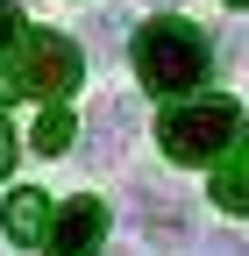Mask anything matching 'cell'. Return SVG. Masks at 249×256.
I'll return each instance as SVG.
<instances>
[{
    "label": "cell",
    "instance_id": "6",
    "mask_svg": "<svg viewBox=\"0 0 249 256\" xmlns=\"http://www.w3.org/2000/svg\"><path fill=\"white\" fill-rule=\"evenodd\" d=\"M128 136H136V107L128 100H107L100 114H92V128H86V164L92 171H100V164H121Z\"/></svg>",
    "mask_w": 249,
    "mask_h": 256
},
{
    "label": "cell",
    "instance_id": "10",
    "mask_svg": "<svg viewBox=\"0 0 249 256\" xmlns=\"http://www.w3.org/2000/svg\"><path fill=\"white\" fill-rule=\"evenodd\" d=\"M121 28H128V22H121V14H92V22H86V43H92V50H100V57H107V50L121 43Z\"/></svg>",
    "mask_w": 249,
    "mask_h": 256
},
{
    "label": "cell",
    "instance_id": "9",
    "mask_svg": "<svg viewBox=\"0 0 249 256\" xmlns=\"http://www.w3.org/2000/svg\"><path fill=\"white\" fill-rule=\"evenodd\" d=\"M28 142H36V156H57V150H72V114L50 100V107L36 114V136H28Z\"/></svg>",
    "mask_w": 249,
    "mask_h": 256
},
{
    "label": "cell",
    "instance_id": "3",
    "mask_svg": "<svg viewBox=\"0 0 249 256\" xmlns=\"http://www.w3.org/2000/svg\"><path fill=\"white\" fill-rule=\"evenodd\" d=\"M157 142L171 164H221V156L242 142V107L235 100H192L157 114Z\"/></svg>",
    "mask_w": 249,
    "mask_h": 256
},
{
    "label": "cell",
    "instance_id": "8",
    "mask_svg": "<svg viewBox=\"0 0 249 256\" xmlns=\"http://www.w3.org/2000/svg\"><path fill=\"white\" fill-rule=\"evenodd\" d=\"M50 220H57V206L43 200V192H14V200H8V235H14V242H28V249L50 235Z\"/></svg>",
    "mask_w": 249,
    "mask_h": 256
},
{
    "label": "cell",
    "instance_id": "11",
    "mask_svg": "<svg viewBox=\"0 0 249 256\" xmlns=\"http://www.w3.org/2000/svg\"><path fill=\"white\" fill-rule=\"evenodd\" d=\"M28 36V28H22V14H14V0H0V50H14Z\"/></svg>",
    "mask_w": 249,
    "mask_h": 256
},
{
    "label": "cell",
    "instance_id": "7",
    "mask_svg": "<svg viewBox=\"0 0 249 256\" xmlns=\"http://www.w3.org/2000/svg\"><path fill=\"white\" fill-rule=\"evenodd\" d=\"M214 206L249 214V142H235L221 164H214Z\"/></svg>",
    "mask_w": 249,
    "mask_h": 256
},
{
    "label": "cell",
    "instance_id": "15",
    "mask_svg": "<svg viewBox=\"0 0 249 256\" xmlns=\"http://www.w3.org/2000/svg\"><path fill=\"white\" fill-rule=\"evenodd\" d=\"M157 8H171V0H157Z\"/></svg>",
    "mask_w": 249,
    "mask_h": 256
},
{
    "label": "cell",
    "instance_id": "13",
    "mask_svg": "<svg viewBox=\"0 0 249 256\" xmlns=\"http://www.w3.org/2000/svg\"><path fill=\"white\" fill-rule=\"evenodd\" d=\"M8 164H14V128L0 121V178H8Z\"/></svg>",
    "mask_w": 249,
    "mask_h": 256
},
{
    "label": "cell",
    "instance_id": "2",
    "mask_svg": "<svg viewBox=\"0 0 249 256\" xmlns=\"http://www.w3.org/2000/svg\"><path fill=\"white\" fill-rule=\"evenodd\" d=\"M86 57L72 36H57V28H28V36L14 43V64H0V107L14 100V92H36V100H64V92L78 86Z\"/></svg>",
    "mask_w": 249,
    "mask_h": 256
},
{
    "label": "cell",
    "instance_id": "5",
    "mask_svg": "<svg viewBox=\"0 0 249 256\" xmlns=\"http://www.w3.org/2000/svg\"><path fill=\"white\" fill-rule=\"evenodd\" d=\"M100 242H107V200H64L43 235L50 256H100Z\"/></svg>",
    "mask_w": 249,
    "mask_h": 256
},
{
    "label": "cell",
    "instance_id": "1",
    "mask_svg": "<svg viewBox=\"0 0 249 256\" xmlns=\"http://www.w3.org/2000/svg\"><path fill=\"white\" fill-rule=\"evenodd\" d=\"M128 57H136V78H142L150 92H164V100L192 92V86L206 78V64H214L206 36H200L192 22H178V14L142 22V28H136V43H128Z\"/></svg>",
    "mask_w": 249,
    "mask_h": 256
},
{
    "label": "cell",
    "instance_id": "14",
    "mask_svg": "<svg viewBox=\"0 0 249 256\" xmlns=\"http://www.w3.org/2000/svg\"><path fill=\"white\" fill-rule=\"evenodd\" d=\"M228 8H249V0H228Z\"/></svg>",
    "mask_w": 249,
    "mask_h": 256
},
{
    "label": "cell",
    "instance_id": "16",
    "mask_svg": "<svg viewBox=\"0 0 249 256\" xmlns=\"http://www.w3.org/2000/svg\"><path fill=\"white\" fill-rule=\"evenodd\" d=\"M242 50H249V43H242Z\"/></svg>",
    "mask_w": 249,
    "mask_h": 256
},
{
    "label": "cell",
    "instance_id": "4",
    "mask_svg": "<svg viewBox=\"0 0 249 256\" xmlns=\"http://www.w3.org/2000/svg\"><path fill=\"white\" fill-rule=\"evenodd\" d=\"M128 206H136V235L150 249H185V242H192V200H185L178 185L136 178L128 185Z\"/></svg>",
    "mask_w": 249,
    "mask_h": 256
},
{
    "label": "cell",
    "instance_id": "12",
    "mask_svg": "<svg viewBox=\"0 0 249 256\" xmlns=\"http://www.w3.org/2000/svg\"><path fill=\"white\" fill-rule=\"evenodd\" d=\"M200 256H249V242L242 235H214V242H200Z\"/></svg>",
    "mask_w": 249,
    "mask_h": 256
}]
</instances>
